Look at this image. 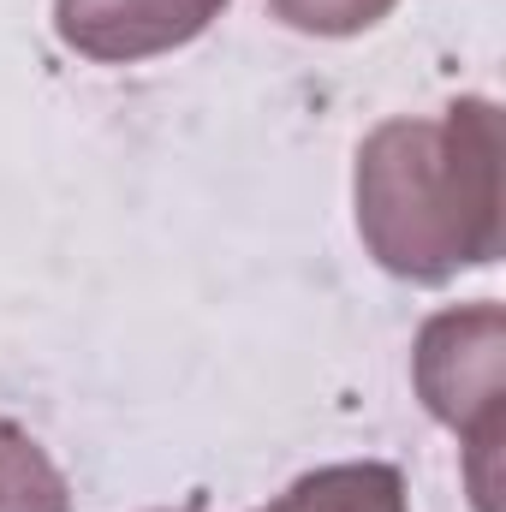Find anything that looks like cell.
I'll return each instance as SVG.
<instances>
[{
    "label": "cell",
    "instance_id": "obj_5",
    "mask_svg": "<svg viewBox=\"0 0 506 512\" xmlns=\"http://www.w3.org/2000/svg\"><path fill=\"white\" fill-rule=\"evenodd\" d=\"M66 477L36 435L0 417V512H66Z\"/></svg>",
    "mask_w": 506,
    "mask_h": 512
},
{
    "label": "cell",
    "instance_id": "obj_4",
    "mask_svg": "<svg viewBox=\"0 0 506 512\" xmlns=\"http://www.w3.org/2000/svg\"><path fill=\"white\" fill-rule=\"evenodd\" d=\"M256 512H411L405 477L381 459H352V465H322L304 471L286 495H274Z\"/></svg>",
    "mask_w": 506,
    "mask_h": 512
},
{
    "label": "cell",
    "instance_id": "obj_2",
    "mask_svg": "<svg viewBox=\"0 0 506 512\" xmlns=\"http://www.w3.org/2000/svg\"><path fill=\"white\" fill-rule=\"evenodd\" d=\"M411 382L435 423L465 441V483L477 512H501L506 441V316L495 298L441 310L417 328Z\"/></svg>",
    "mask_w": 506,
    "mask_h": 512
},
{
    "label": "cell",
    "instance_id": "obj_3",
    "mask_svg": "<svg viewBox=\"0 0 506 512\" xmlns=\"http://www.w3.org/2000/svg\"><path fill=\"white\" fill-rule=\"evenodd\" d=\"M227 0H54V36L102 66H131L197 42Z\"/></svg>",
    "mask_w": 506,
    "mask_h": 512
},
{
    "label": "cell",
    "instance_id": "obj_6",
    "mask_svg": "<svg viewBox=\"0 0 506 512\" xmlns=\"http://www.w3.org/2000/svg\"><path fill=\"white\" fill-rule=\"evenodd\" d=\"M393 6L399 0H268V12L304 36H358V30L381 24Z\"/></svg>",
    "mask_w": 506,
    "mask_h": 512
},
{
    "label": "cell",
    "instance_id": "obj_1",
    "mask_svg": "<svg viewBox=\"0 0 506 512\" xmlns=\"http://www.w3.org/2000/svg\"><path fill=\"white\" fill-rule=\"evenodd\" d=\"M358 239L387 274L441 286L489 268L506 245L501 197V108L459 96L441 114L381 120L358 143Z\"/></svg>",
    "mask_w": 506,
    "mask_h": 512
}]
</instances>
